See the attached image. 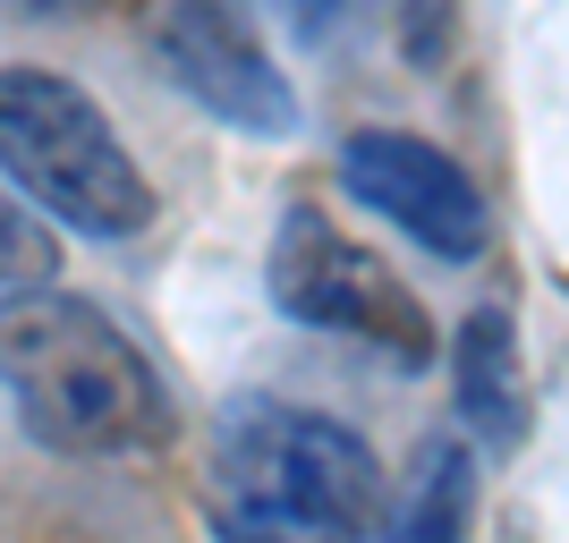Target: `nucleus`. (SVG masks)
<instances>
[{"instance_id":"1","label":"nucleus","mask_w":569,"mask_h":543,"mask_svg":"<svg viewBox=\"0 0 569 543\" xmlns=\"http://www.w3.org/2000/svg\"><path fill=\"white\" fill-rule=\"evenodd\" d=\"M0 391L60 459H144L179 433V400L128 323L51 281L0 306Z\"/></svg>"},{"instance_id":"11","label":"nucleus","mask_w":569,"mask_h":543,"mask_svg":"<svg viewBox=\"0 0 569 543\" xmlns=\"http://www.w3.org/2000/svg\"><path fill=\"white\" fill-rule=\"evenodd\" d=\"M9 9H18V18H86L94 0H9Z\"/></svg>"},{"instance_id":"7","label":"nucleus","mask_w":569,"mask_h":543,"mask_svg":"<svg viewBox=\"0 0 569 543\" xmlns=\"http://www.w3.org/2000/svg\"><path fill=\"white\" fill-rule=\"evenodd\" d=\"M459 416L485 450H519L527 442V356H519V331L501 306H476L459 323Z\"/></svg>"},{"instance_id":"10","label":"nucleus","mask_w":569,"mask_h":543,"mask_svg":"<svg viewBox=\"0 0 569 543\" xmlns=\"http://www.w3.org/2000/svg\"><path fill=\"white\" fill-rule=\"evenodd\" d=\"M43 272H60V247L26 204L0 195V289H43Z\"/></svg>"},{"instance_id":"6","label":"nucleus","mask_w":569,"mask_h":543,"mask_svg":"<svg viewBox=\"0 0 569 543\" xmlns=\"http://www.w3.org/2000/svg\"><path fill=\"white\" fill-rule=\"evenodd\" d=\"M340 188L442 263H476L493 238L485 188L468 179V162H451L433 137H408V128H357L340 144Z\"/></svg>"},{"instance_id":"3","label":"nucleus","mask_w":569,"mask_h":543,"mask_svg":"<svg viewBox=\"0 0 569 543\" xmlns=\"http://www.w3.org/2000/svg\"><path fill=\"white\" fill-rule=\"evenodd\" d=\"M0 179L43 221L77 238H137L153 230V179L119 144L102 102L60 69H0Z\"/></svg>"},{"instance_id":"9","label":"nucleus","mask_w":569,"mask_h":543,"mask_svg":"<svg viewBox=\"0 0 569 543\" xmlns=\"http://www.w3.org/2000/svg\"><path fill=\"white\" fill-rule=\"evenodd\" d=\"M263 18H281L307 51H349L366 26H382L391 0H256Z\"/></svg>"},{"instance_id":"8","label":"nucleus","mask_w":569,"mask_h":543,"mask_svg":"<svg viewBox=\"0 0 569 543\" xmlns=\"http://www.w3.org/2000/svg\"><path fill=\"white\" fill-rule=\"evenodd\" d=\"M468 519H476L468 442H426V450H417V475H408V493H400V510H382L375 543H468Z\"/></svg>"},{"instance_id":"4","label":"nucleus","mask_w":569,"mask_h":543,"mask_svg":"<svg viewBox=\"0 0 569 543\" xmlns=\"http://www.w3.org/2000/svg\"><path fill=\"white\" fill-rule=\"evenodd\" d=\"M263 289L289 323L332 331V340H357V349L391 356V365H433V314L426 298L391 272V263L349 238L332 213L315 204H289L281 230H272V263H263Z\"/></svg>"},{"instance_id":"5","label":"nucleus","mask_w":569,"mask_h":543,"mask_svg":"<svg viewBox=\"0 0 569 543\" xmlns=\"http://www.w3.org/2000/svg\"><path fill=\"white\" fill-rule=\"evenodd\" d=\"M144 34H153L162 77L196 111H213L221 128H238V137H289L298 128V94L272 69V51H263L256 18L238 0H153Z\"/></svg>"},{"instance_id":"2","label":"nucleus","mask_w":569,"mask_h":543,"mask_svg":"<svg viewBox=\"0 0 569 543\" xmlns=\"http://www.w3.org/2000/svg\"><path fill=\"white\" fill-rule=\"evenodd\" d=\"M391 484L366 433L298 400H238L213 433V543H375Z\"/></svg>"}]
</instances>
